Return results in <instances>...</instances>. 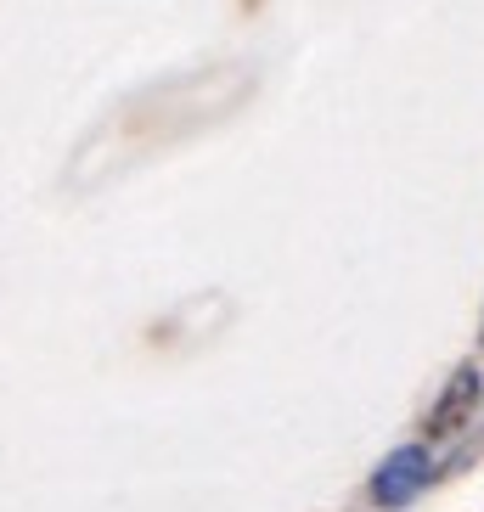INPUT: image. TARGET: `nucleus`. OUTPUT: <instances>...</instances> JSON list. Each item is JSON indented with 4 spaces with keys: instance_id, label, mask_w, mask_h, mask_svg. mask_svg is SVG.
Wrapping results in <instances>:
<instances>
[{
    "instance_id": "nucleus-2",
    "label": "nucleus",
    "mask_w": 484,
    "mask_h": 512,
    "mask_svg": "<svg viewBox=\"0 0 484 512\" xmlns=\"http://www.w3.org/2000/svg\"><path fill=\"white\" fill-rule=\"evenodd\" d=\"M479 406H484V377H479V366H456L451 383L439 389L434 411H428V434H456V428H462V422H468Z\"/></svg>"
},
{
    "instance_id": "nucleus-3",
    "label": "nucleus",
    "mask_w": 484,
    "mask_h": 512,
    "mask_svg": "<svg viewBox=\"0 0 484 512\" xmlns=\"http://www.w3.org/2000/svg\"><path fill=\"white\" fill-rule=\"evenodd\" d=\"M479 338H484V321H479Z\"/></svg>"
},
{
    "instance_id": "nucleus-1",
    "label": "nucleus",
    "mask_w": 484,
    "mask_h": 512,
    "mask_svg": "<svg viewBox=\"0 0 484 512\" xmlns=\"http://www.w3.org/2000/svg\"><path fill=\"white\" fill-rule=\"evenodd\" d=\"M434 473H439V462H434L428 445H394V451L372 467V479H366V501H372L378 512L411 507V501L434 484Z\"/></svg>"
}]
</instances>
